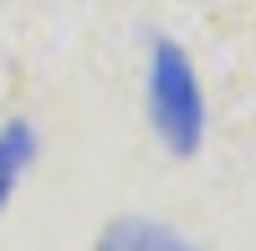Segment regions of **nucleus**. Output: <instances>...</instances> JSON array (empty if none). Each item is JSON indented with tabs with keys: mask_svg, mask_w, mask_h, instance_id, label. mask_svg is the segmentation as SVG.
Here are the masks:
<instances>
[{
	"mask_svg": "<svg viewBox=\"0 0 256 251\" xmlns=\"http://www.w3.org/2000/svg\"><path fill=\"white\" fill-rule=\"evenodd\" d=\"M148 118L169 154H200L205 144V92L195 77V62L180 41L159 36L148 46Z\"/></svg>",
	"mask_w": 256,
	"mask_h": 251,
	"instance_id": "nucleus-1",
	"label": "nucleus"
},
{
	"mask_svg": "<svg viewBox=\"0 0 256 251\" xmlns=\"http://www.w3.org/2000/svg\"><path fill=\"white\" fill-rule=\"evenodd\" d=\"M102 251H200V246L184 241L180 231H169V226H159V220L128 216V220H113V226H108Z\"/></svg>",
	"mask_w": 256,
	"mask_h": 251,
	"instance_id": "nucleus-2",
	"label": "nucleus"
},
{
	"mask_svg": "<svg viewBox=\"0 0 256 251\" xmlns=\"http://www.w3.org/2000/svg\"><path fill=\"white\" fill-rule=\"evenodd\" d=\"M31 159H36V128L20 123V118L6 123V128H0V180H16Z\"/></svg>",
	"mask_w": 256,
	"mask_h": 251,
	"instance_id": "nucleus-3",
	"label": "nucleus"
},
{
	"mask_svg": "<svg viewBox=\"0 0 256 251\" xmlns=\"http://www.w3.org/2000/svg\"><path fill=\"white\" fill-rule=\"evenodd\" d=\"M10 184H16V180H0V210L10 205Z\"/></svg>",
	"mask_w": 256,
	"mask_h": 251,
	"instance_id": "nucleus-4",
	"label": "nucleus"
}]
</instances>
